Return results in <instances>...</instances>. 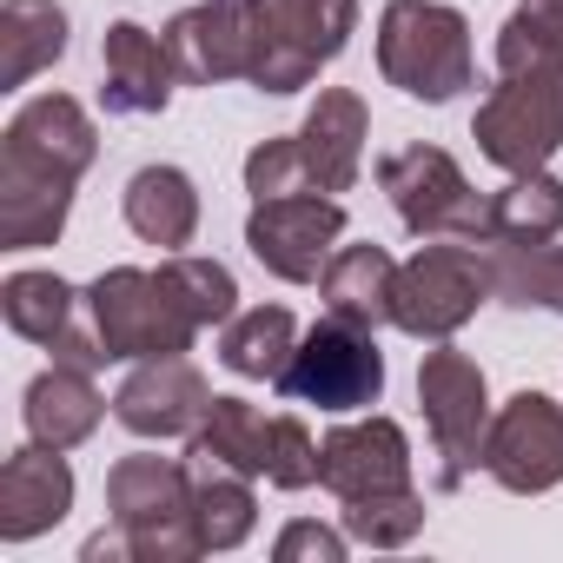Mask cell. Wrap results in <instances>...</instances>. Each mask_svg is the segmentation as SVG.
Instances as JSON below:
<instances>
[{
	"instance_id": "cell-21",
	"label": "cell",
	"mask_w": 563,
	"mask_h": 563,
	"mask_svg": "<svg viewBox=\"0 0 563 563\" xmlns=\"http://www.w3.org/2000/svg\"><path fill=\"white\" fill-rule=\"evenodd\" d=\"M391 286H398V258L385 245H339L319 272V299L332 319H352L365 332L391 325Z\"/></svg>"
},
{
	"instance_id": "cell-25",
	"label": "cell",
	"mask_w": 563,
	"mask_h": 563,
	"mask_svg": "<svg viewBox=\"0 0 563 563\" xmlns=\"http://www.w3.org/2000/svg\"><path fill=\"white\" fill-rule=\"evenodd\" d=\"M299 352V325L286 306H252V312H232L225 332H219V365L232 378H265L278 385V372L292 365Z\"/></svg>"
},
{
	"instance_id": "cell-6",
	"label": "cell",
	"mask_w": 563,
	"mask_h": 563,
	"mask_svg": "<svg viewBox=\"0 0 563 563\" xmlns=\"http://www.w3.org/2000/svg\"><path fill=\"white\" fill-rule=\"evenodd\" d=\"M378 186L398 206L405 232H418V239H464V245L490 239V192H477L444 146H398V153H385L378 159Z\"/></svg>"
},
{
	"instance_id": "cell-22",
	"label": "cell",
	"mask_w": 563,
	"mask_h": 563,
	"mask_svg": "<svg viewBox=\"0 0 563 563\" xmlns=\"http://www.w3.org/2000/svg\"><path fill=\"white\" fill-rule=\"evenodd\" d=\"M120 212H126L133 239L179 252V245H192V232H199V186H192L179 166H140V173L126 179V192H120Z\"/></svg>"
},
{
	"instance_id": "cell-31",
	"label": "cell",
	"mask_w": 563,
	"mask_h": 563,
	"mask_svg": "<svg viewBox=\"0 0 563 563\" xmlns=\"http://www.w3.org/2000/svg\"><path fill=\"white\" fill-rule=\"evenodd\" d=\"M550 60H563V0H517L497 34V74H523Z\"/></svg>"
},
{
	"instance_id": "cell-32",
	"label": "cell",
	"mask_w": 563,
	"mask_h": 563,
	"mask_svg": "<svg viewBox=\"0 0 563 563\" xmlns=\"http://www.w3.org/2000/svg\"><path fill=\"white\" fill-rule=\"evenodd\" d=\"M339 523L352 543H372V550H405L418 530H424V497L418 490H378V497H352L339 504Z\"/></svg>"
},
{
	"instance_id": "cell-2",
	"label": "cell",
	"mask_w": 563,
	"mask_h": 563,
	"mask_svg": "<svg viewBox=\"0 0 563 563\" xmlns=\"http://www.w3.org/2000/svg\"><path fill=\"white\" fill-rule=\"evenodd\" d=\"M107 510L133 537L140 563H192L206 556L199 510H192V464L133 451L107 471Z\"/></svg>"
},
{
	"instance_id": "cell-36",
	"label": "cell",
	"mask_w": 563,
	"mask_h": 563,
	"mask_svg": "<svg viewBox=\"0 0 563 563\" xmlns=\"http://www.w3.org/2000/svg\"><path fill=\"white\" fill-rule=\"evenodd\" d=\"M80 556H87V563H100V556H107V563H140V556H133V537H126L120 523H107V530H93V537L80 543Z\"/></svg>"
},
{
	"instance_id": "cell-8",
	"label": "cell",
	"mask_w": 563,
	"mask_h": 563,
	"mask_svg": "<svg viewBox=\"0 0 563 563\" xmlns=\"http://www.w3.org/2000/svg\"><path fill=\"white\" fill-rule=\"evenodd\" d=\"M490 299V265L477 245H418L405 265H398V286H391V325L405 339H424V345H444L457 339L477 306Z\"/></svg>"
},
{
	"instance_id": "cell-17",
	"label": "cell",
	"mask_w": 563,
	"mask_h": 563,
	"mask_svg": "<svg viewBox=\"0 0 563 563\" xmlns=\"http://www.w3.org/2000/svg\"><path fill=\"white\" fill-rule=\"evenodd\" d=\"M67 510H74V464H67V451H47V444L27 438L8 464H0V543H34Z\"/></svg>"
},
{
	"instance_id": "cell-24",
	"label": "cell",
	"mask_w": 563,
	"mask_h": 563,
	"mask_svg": "<svg viewBox=\"0 0 563 563\" xmlns=\"http://www.w3.org/2000/svg\"><path fill=\"white\" fill-rule=\"evenodd\" d=\"M80 312H87V299L60 272H8V286H0V319H8V332L27 339V345H47V352L80 325Z\"/></svg>"
},
{
	"instance_id": "cell-10",
	"label": "cell",
	"mask_w": 563,
	"mask_h": 563,
	"mask_svg": "<svg viewBox=\"0 0 563 563\" xmlns=\"http://www.w3.org/2000/svg\"><path fill=\"white\" fill-rule=\"evenodd\" d=\"M345 239V206L325 192H286V199H252L245 212V252L286 278V286H319L325 258Z\"/></svg>"
},
{
	"instance_id": "cell-23",
	"label": "cell",
	"mask_w": 563,
	"mask_h": 563,
	"mask_svg": "<svg viewBox=\"0 0 563 563\" xmlns=\"http://www.w3.org/2000/svg\"><path fill=\"white\" fill-rule=\"evenodd\" d=\"M67 54L60 0H0V87H27Z\"/></svg>"
},
{
	"instance_id": "cell-1",
	"label": "cell",
	"mask_w": 563,
	"mask_h": 563,
	"mask_svg": "<svg viewBox=\"0 0 563 563\" xmlns=\"http://www.w3.org/2000/svg\"><path fill=\"white\" fill-rule=\"evenodd\" d=\"M378 74L405 100L451 107L477 80L471 21L457 8H444V0H385V14H378Z\"/></svg>"
},
{
	"instance_id": "cell-26",
	"label": "cell",
	"mask_w": 563,
	"mask_h": 563,
	"mask_svg": "<svg viewBox=\"0 0 563 563\" xmlns=\"http://www.w3.org/2000/svg\"><path fill=\"white\" fill-rule=\"evenodd\" d=\"M563 232V179L543 173H510L504 192H490V239L484 245H550Z\"/></svg>"
},
{
	"instance_id": "cell-33",
	"label": "cell",
	"mask_w": 563,
	"mask_h": 563,
	"mask_svg": "<svg viewBox=\"0 0 563 563\" xmlns=\"http://www.w3.org/2000/svg\"><path fill=\"white\" fill-rule=\"evenodd\" d=\"M245 192H252V199L319 192V179H312V159H306L299 133H292V140H258V146L245 153Z\"/></svg>"
},
{
	"instance_id": "cell-15",
	"label": "cell",
	"mask_w": 563,
	"mask_h": 563,
	"mask_svg": "<svg viewBox=\"0 0 563 563\" xmlns=\"http://www.w3.org/2000/svg\"><path fill=\"white\" fill-rule=\"evenodd\" d=\"M173 87H186V80H179V67H173L166 34H153V27H140V21H113V27L100 34V107H107V113H120V120H153V113H166Z\"/></svg>"
},
{
	"instance_id": "cell-12",
	"label": "cell",
	"mask_w": 563,
	"mask_h": 563,
	"mask_svg": "<svg viewBox=\"0 0 563 563\" xmlns=\"http://www.w3.org/2000/svg\"><path fill=\"white\" fill-rule=\"evenodd\" d=\"M212 385L199 378V365L186 352L173 358H140L126 372V385L113 391V424L146 438V444H166V438H192L212 411Z\"/></svg>"
},
{
	"instance_id": "cell-29",
	"label": "cell",
	"mask_w": 563,
	"mask_h": 563,
	"mask_svg": "<svg viewBox=\"0 0 563 563\" xmlns=\"http://www.w3.org/2000/svg\"><path fill=\"white\" fill-rule=\"evenodd\" d=\"M265 438H272V418L245 398H212L206 424L186 438V457H212V464H232L245 477H265Z\"/></svg>"
},
{
	"instance_id": "cell-18",
	"label": "cell",
	"mask_w": 563,
	"mask_h": 563,
	"mask_svg": "<svg viewBox=\"0 0 563 563\" xmlns=\"http://www.w3.org/2000/svg\"><path fill=\"white\" fill-rule=\"evenodd\" d=\"M365 140H372V113L352 87H319L306 126H299V146L312 159V179L319 192H352L358 186V166H365Z\"/></svg>"
},
{
	"instance_id": "cell-3",
	"label": "cell",
	"mask_w": 563,
	"mask_h": 563,
	"mask_svg": "<svg viewBox=\"0 0 563 563\" xmlns=\"http://www.w3.org/2000/svg\"><path fill=\"white\" fill-rule=\"evenodd\" d=\"M358 0H252V67L258 93H306L319 67L352 47Z\"/></svg>"
},
{
	"instance_id": "cell-5",
	"label": "cell",
	"mask_w": 563,
	"mask_h": 563,
	"mask_svg": "<svg viewBox=\"0 0 563 563\" xmlns=\"http://www.w3.org/2000/svg\"><path fill=\"white\" fill-rule=\"evenodd\" d=\"M80 299H87V325L100 332V345H107L113 365L173 358V352H192V339H199V325H192L186 306L166 292V278H159V272L113 265V272L93 278Z\"/></svg>"
},
{
	"instance_id": "cell-16",
	"label": "cell",
	"mask_w": 563,
	"mask_h": 563,
	"mask_svg": "<svg viewBox=\"0 0 563 563\" xmlns=\"http://www.w3.org/2000/svg\"><path fill=\"white\" fill-rule=\"evenodd\" d=\"M166 47L186 87H225L252 67V0H199L166 21Z\"/></svg>"
},
{
	"instance_id": "cell-35",
	"label": "cell",
	"mask_w": 563,
	"mask_h": 563,
	"mask_svg": "<svg viewBox=\"0 0 563 563\" xmlns=\"http://www.w3.org/2000/svg\"><path fill=\"white\" fill-rule=\"evenodd\" d=\"M272 556H278V563H345V556H352V537H345V523L332 530V523H312V517H299V523H286V530H278Z\"/></svg>"
},
{
	"instance_id": "cell-4",
	"label": "cell",
	"mask_w": 563,
	"mask_h": 563,
	"mask_svg": "<svg viewBox=\"0 0 563 563\" xmlns=\"http://www.w3.org/2000/svg\"><path fill=\"white\" fill-rule=\"evenodd\" d=\"M418 405H424V431L438 451V490H464L471 471H484V438H490V385L484 365L471 352H457L451 339L424 352L418 365Z\"/></svg>"
},
{
	"instance_id": "cell-13",
	"label": "cell",
	"mask_w": 563,
	"mask_h": 563,
	"mask_svg": "<svg viewBox=\"0 0 563 563\" xmlns=\"http://www.w3.org/2000/svg\"><path fill=\"white\" fill-rule=\"evenodd\" d=\"M319 484L352 504V497H378V490H411V444L398 418H352L339 431L319 438Z\"/></svg>"
},
{
	"instance_id": "cell-11",
	"label": "cell",
	"mask_w": 563,
	"mask_h": 563,
	"mask_svg": "<svg viewBox=\"0 0 563 563\" xmlns=\"http://www.w3.org/2000/svg\"><path fill=\"white\" fill-rule=\"evenodd\" d=\"M484 471L510 497H543L563 484V405L543 391H517L497 405L484 438Z\"/></svg>"
},
{
	"instance_id": "cell-7",
	"label": "cell",
	"mask_w": 563,
	"mask_h": 563,
	"mask_svg": "<svg viewBox=\"0 0 563 563\" xmlns=\"http://www.w3.org/2000/svg\"><path fill=\"white\" fill-rule=\"evenodd\" d=\"M471 140L497 173H543L563 153V60L504 74L477 107Z\"/></svg>"
},
{
	"instance_id": "cell-28",
	"label": "cell",
	"mask_w": 563,
	"mask_h": 563,
	"mask_svg": "<svg viewBox=\"0 0 563 563\" xmlns=\"http://www.w3.org/2000/svg\"><path fill=\"white\" fill-rule=\"evenodd\" d=\"M484 265H490V299L563 319V245H484Z\"/></svg>"
},
{
	"instance_id": "cell-34",
	"label": "cell",
	"mask_w": 563,
	"mask_h": 563,
	"mask_svg": "<svg viewBox=\"0 0 563 563\" xmlns=\"http://www.w3.org/2000/svg\"><path fill=\"white\" fill-rule=\"evenodd\" d=\"M265 484H278V490L319 484V444H312L306 418H272V438H265Z\"/></svg>"
},
{
	"instance_id": "cell-9",
	"label": "cell",
	"mask_w": 563,
	"mask_h": 563,
	"mask_svg": "<svg viewBox=\"0 0 563 563\" xmlns=\"http://www.w3.org/2000/svg\"><path fill=\"white\" fill-rule=\"evenodd\" d=\"M278 398L319 405V411H332V418L378 405V398H385V352H378V332H365V325L325 312V325L299 332L292 365L278 372Z\"/></svg>"
},
{
	"instance_id": "cell-27",
	"label": "cell",
	"mask_w": 563,
	"mask_h": 563,
	"mask_svg": "<svg viewBox=\"0 0 563 563\" xmlns=\"http://www.w3.org/2000/svg\"><path fill=\"white\" fill-rule=\"evenodd\" d=\"M192 464V510H199V537L206 550H239L258 523V497H252V477L232 471V464H212V457H186Z\"/></svg>"
},
{
	"instance_id": "cell-19",
	"label": "cell",
	"mask_w": 563,
	"mask_h": 563,
	"mask_svg": "<svg viewBox=\"0 0 563 563\" xmlns=\"http://www.w3.org/2000/svg\"><path fill=\"white\" fill-rule=\"evenodd\" d=\"M100 418H107V398H100L93 372H80V365L41 372V378L27 385V398H21V424H27V438L47 444V451L87 444V438L100 431Z\"/></svg>"
},
{
	"instance_id": "cell-20",
	"label": "cell",
	"mask_w": 563,
	"mask_h": 563,
	"mask_svg": "<svg viewBox=\"0 0 563 563\" xmlns=\"http://www.w3.org/2000/svg\"><path fill=\"white\" fill-rule=\"evenodd\" d=\"M74 186H80V179L27 173V166H8V159H0V245H8V252L60 245V232H67V219H74Z\"/></svg>"
},
{
	"instance_id": "cell-14",
	"label": "cell",
	"mask_w": 563,
	"mask_h": 563,
	"mask_svg": "<svg viewBox=\"0 0 563 563\" xmlns=\"http://www.w3.org/2000/svg\"><path fill=\"white\" fill-rule=\"evenodd\" d=\"M0 159L8 166H27V173H60V179H80L93 159H100V126L93 113L74 100V93H34L8 133H0Z\"/></svg>"
},
{
	"instance_id": "cell-30",
	"label": "cell",
	"mask_w": 563,
	"mask_h": 563,
	"mask_svg": "<svg viewBox=\"0 0 563 563\" xmlns=\"http://www.w3.org/2000/svg\"><path fill=\"white\" fill-rule=\"evenodd\" d=\"M159 278H166V292L186 306V319L206 332V325H225L232 312H239V278H232V265H219V258H192V252H173L166 265H159Z\"/></svg>"
}]
</instances>
